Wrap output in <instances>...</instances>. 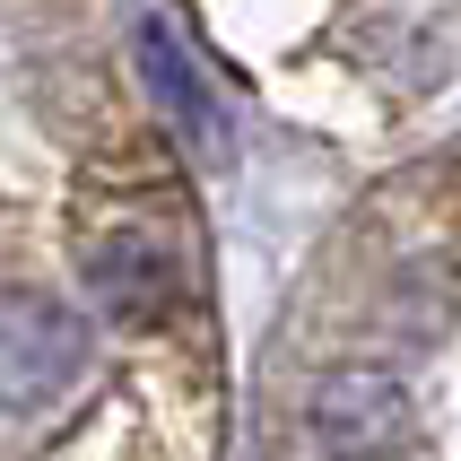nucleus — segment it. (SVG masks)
<instances>
[{"label":"nucleus","mask_w":461,"mask_h":461,"mask_svg":"<svg viewBox=\"0 0 461 461\" xmlns=\"http://www.w3.org/2000/svg\"><path fill=\"white\" fill-rule=\"evenodd\" d=\"M305 436L339 461H375V453H392L410 436V401L384 375H322L305 392Z\"/></svg>","instance_id":"obj_1"},{"label":"nucleus","mask_w":461,"mask_h":461,"mask_svg":"<svg viewBox=\"0 0 461 461\" xmlns=\"http://www.w3.org/2000/svg\"><path fill=\"white\" fill-rule=\"evenodd\" d=\"M70 366H78V322L70 313H44V305L9 313V384H18V401H35L44 384H61Z\"/></svg>","instance_id":"obj_2"}]
</instances>
